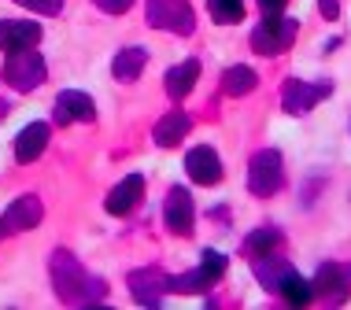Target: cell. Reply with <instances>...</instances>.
Here are the masks:
<instances>
[{
	"mask_svg": "<svg viewBox=\"0 0 351 310\" xmlns=\"http://www.w3.org/2000/svg\"><path fill=\"white\" fill-rule=\"evenodd\" d=\"M45 144H49V122H30V126L15 137V159L19 163H34V159L45 152Z\"/></svg>",
	"mask_w": 351,
	"mask_h": 310,
	"instance_id": "15",
	"label": "cell"
},
{
	"mask_svg": "<svg viewBox=\"0 0 351 310\" xmlns=\"http://www.w3.org/2000/svg\"><path fill=\"white\" fill-rule=\"evenodd\" d=\"M259 8H263V15H281L289 8V0H259Z\"/></svg>",
	"mask_w": 351,
	"mask_h": 310,
	"instance_id": "26",
	"label": "cell"
},
{
	"mask_svg": "<svg viewBox=\"0 0 351 310\" xmlns=\"http://www.w3.org/2000/svg\"><path fill=\"white\" fill-rule=\"evenodd\" d=\"M193 129V118L185 115V111H170L156 122V144L159 148H174L178 140H185V133Z\"/></svg>",
	"mask_w": 351,
	"mask_h": 310,
	"instance_id": "17",
	"label": "cell"
},
{
	"mask_svg": "<svg viewBox=\"0 0 351 310\" xmlns=\"http://www.w3.org/2000/svg\"><path fill=\"white\" fill-rule=\"evenodd\" d=\"M318 8H322V15L333 23V18H340V0H318Z\"/></svg>",
	"mask_w": 351,
	"mask_h": 310,
	"instance_id": "27",
	"label": "cell"
},
{
	"mask_svg": "<svg viewBox=\"0 0 351 310\" xmlns=\"http://www.w3.org/2000/svg\"><path fill=\"white\" fill-rule=\"evenodd\" d=\"M163 222H167L170 233H178V237H189V233H193L196 211H193V196H189V189H170L167 192Z\"/></svg>",
	"mask_w": 351,
	"mask_h": 310,
	"instance_id": "8",
	"label": "cell"
},
{
	"mask_svg": "<svg viewBox=\"0 0 351 310\" xmlns=\"http://www.w3.org/2000/svg\"><path fill=\"white\" fill-rule=\"evenodd\" d=\"M93 115H97V107H93V100L85 92L63 89L56 96V122L60 126H67V122H93Z\"/></svg>",
	"mask_w": 351,
	"mask_h": 310,
	"instance_id": "12",
	"label": "cell"
},
{
	"mask_svg": "<svg viewBox=\"0 0 351 310\" xmlns=\"http://www.w3.org/2000/svg\"><path fill=\"white\" fill-rule=\"evenodd\" d=\"M281 185H285L281 152L278 148H263V152H255L252 166H248V189L255 196H274V192H281Z\"/></svg>",
	"mask_w": 351,
	"mask_h": 310,
	"instance_id": "3",
	"label": "cell"
},
{
	"mask_svg": "<svg viewBox=\"0 0 351 310\" xmlns=\"http://www.w3.org/2000/svg\"><path fill=\"white\" fill-rule=\"evenodd\" d=\"M167 281H170V277L156 274V270H137V274H130V288H134V299H137V303L159 307L163 292H170Z\"/></svg>",
	"mask_w": 351,
	"mask_h": 310,
	"instance_id": "14",
	"label": "cell"
},
{
	"mask_svg": "<svg viewBox=\"0 0 351 310\" xmlns=\"http://www.w3.org/2000/svg\"><path fill=\"white\" fill-rule=\"evenodd\" d=\"M315 288L322 296H333V299H344V292H348V281H344V274H340V266H322L318 270V281H315Z\"/></svg>",
	"mask_w": 351,
	"mask_h": 310,
	"instance_id": "21",
	"label": "cell"
},
{
	"mask_svg": "<svg viewBox=\"0 0 351 310\" xmlns=\"http://www.w3.org/2000/svg\"><path fill=\"white\" fill-rule=\"evenodd\" d=\"M226 277V255L222 251H204L200 266L193 270V274H182V277H170L167 288L170 292H207V288L215 285V281Z\"/></svg>",
	"mask_w": 351,
	"mask_h": 310,
	"instance_id": "4",
	"label": "cell"
},
{
	"mask_svg": "<svg viewBox=\"0 0 351 310\" xmlns=\"http://www.w3.org/2000/svg\"><path fill=\"white\" fill-rule=\"evenodd\" d=\"M37 41H41V26L37 23H26V18H4L0 23V49L4 52L34 49Z\"/></svg>",
	"mask_w": 351,
	"mask_h": 310,
	"instance_id": "11",
	"label": "cell"
},
{
	"mask_svg": "<svg viewBox=\"0 0 351 310\" xmlns=\"http://www.w3.org/2000/svg\"><path fill=\"white\" fill-rule=\"evenodd\" d=\"M130 4H134V0H97V8H104L108 15H122Z\"/></svg>",
	"mask_w": 351,
	"mask_h": 310,
	"instance_id": "25",
	"label": "cell"
},
{
	"mask_svg": "<svg viewBox=\"0 0 351 310\" xmlns=\"http://www.w3.org/2000/svg\"><path fill=\"white\" fill-rule=\"evenodd\" d=\"M185 174L193 177L196 185H218L222 181V159H218L215 148L200 144L185 155Z\"/></svg>",
	"mask_w": 351,
	"mask_h": 310,
	"instance_id": "10",
	"label": "cell"
},
{
	"mask_svg": "<svg viewBox=\"0 0 351 310\" xmlns=\"http://www.w3.org/2000/svg\"><path fill=\"white\" fill-rule=\"evenodd\" d=\"M196 78H200V63L196 60H185V63H178V67H170L167 78H163L167 96L170 100H185L189 92H193V86H196Z\"/></svg>",
	"mask_w": 351,
	"mask_h": 310,
	"instance_id": "16",
	"label": "cell"
},
{
	"mask_svg": "<svg viewBox=\"0 0 351 310\" xmlns=\"http://www.w3.org/2000/svg\"><path fill=\"white\" fill-rule=\"evenodd\" d=\"M15 4L30 8V12H37V15H60L63 12V0H15Z\"/></svg>",
	"mask_w": 351,
	"mask_h": 310,
	"instance_id": "24",
	"label": "cell"
},
{
	"mask_svg": "<svg viewBox=\"0 0 351 310\" xmlns=\"http://www.w3.org/2000/svg\"><path fill=\"white\" fill-rule=\"evenodd\" d=\"M333 92V86L329 81H315V86H307V81H296V78H289L285 81V89H281V103H285V111L289 115H307L315 103H322Z\"/></svg>",
	"mask_w": 351,
	"mask_h": 310,
	"instance_id": "7",
	"label": "cell"
},
{
	"mask_svg": "<svg viewBox=\"0 0 351 310\" xmlns=\"http://www.w3.org/2000/svg\"><path fill=\"white\" fill-rule=\"evenodd\" d=\"M4 81L15 86L19 92H30L45 81V60L37 55L34 49H23V52H8V63H4Z\"/></svg>",
	"mask_w": 351,
	"mask_h": 310,
	"instance_id": "5",
	"label": "cell"
},
{
	"mask_svg": "<svg viewBox=\"0 0 351 310\" xmlns=\"http://www.w3.org/2000/svg\"><path fill=\"white\" fill-rule=\"evenodd\" d=\"M45 207L37 196H19V200L4 211V218H0V237H8V233H23V229H34L37 222H41Z\"/></svg>",
	"mask_w": 351,
	"mask_h": 310,
	"instance_id": "9",
	"label": "cell"
},
{
	"mask_svg": "<svg viewBox=\"0 0 351 310\" xmlns=\"http://www.w3.org/2000/svg\"><path fill=\"white\" fill-rule=\"evenodd\" d=\"M274 292H281V299H285L289 307H307L311 299H315V288H311V281H303L292 266L281 274V281H278V288H274Z\"/></svg>",
	"mask_w": 351,
	"mask_h": 310,
	"instance_id": "18",
	"label": "cell"
},
{
	"mask_svg": "<svg viewBox=\"0 0 351 310\" xmlns=\"http://www.w3.org/2000/svg\"><path fill=\"white\" fill-rule=\"evenodd\" d=\"M52 277H56V292L67 303H82V299H100L104 285L97 277H89L82 270V262L71 251H56L52 255Z\"/></svg>",
	"mask_w": 351,
	"mask_h": 310,
	"instance_id": "1",
	"label": "cell"
},
{
	"mask_svg": "<svg viewBox=\"0 0 351 310\" xmlns=\"http://www.w3.org/2000/svg\"><path fill=\"white\" fill-rule=\"evenodd\" d=\"M148 23L159 26V30L189 37L196 26V18H193V8H189L185 0H148Z\"/></svg>",
	"mask_w": 351,
	"mask_h": 310,
	"instance_id": "6",
	"label": "cell"
},
{
	"mask_svg": "<svg viewBox=\"0 0 351 310\" xmlns=\"http://www.w3.org/2000/svg\"><path fill=\"white\" fill-rule=\"evenodd\" d=\"M141 192H145V177L130 174V177H122L115 189L108 192V203H104V207H108V214H130L141 203Z\"/></svg>",
	"mask_w": 351,
	"mask_h": 310,
	"instance_id": "13",
	"label": "cell"
},
{
	"mask_svg": "<svg viewBox=\"0 0 351 310\" xmlns=\"http://www.w3.org/2000/svg\"><path fill=\"white\" fill-rule=\"evenodd\" d=\"M255 86H259V74H255L252 67H244V63H237V67H230V70L222 74L226 96H248Z\"/></svg>",
	"mask_w": 351,
	"mask_h": 310,
	"instance_id": "20",
	"label": "cell"
},
{
	"mask_svg": "<svg viewBox=\"0 0 351 310\" xmlns=\"http://www.w3.org/2000/svg\"><path fill=\"white\" fill-rule=\"evenodd\" d=\"M278 244H281V233L278 229H255L248 240H244V251H248V255H274V251H278Z\"/></svg>",
	"mask_w": 351,
	"mask_h": 310,
	"instance_id": "22",
	"label": "cell"
},
{
	"mask_svg": "<svg viewBox=\"0 0 351 310\" xmlns=\"http://www.w3.org/2000/svg\"><path fill=\"white\" fill-rule=\"evenodd\" d=\"M296 30H300L296 18L263 15V23L252 30V49L259 55H278V52H285L292 41H296Z\"/></svg>",
	"mask_w": 351,
	"mask_h": 310,
	"instance_id": "2",
	"label": "cell"
},
{
	"mask_svg": "<svg viewBox=\"0 0 351 310\" xmlns=\"http://www.w3.org/2000/svg\"><path fill=\"white\" fill-rule=\"evenodd\" d=\"M148 63V52L141 49V44H130V49H122L115 55V63H111V74H115L119 81H137L141 70H145Z\"/></svg>",
	"mask_w": 351,
	"mask_h": 310,
	"instance_id": "19",
	"label": "cell"
},
{
	"mask_svg": "<svg viewBox=\"0 0 351 310\" xmlns=\"http://www.w3.org/2000/svg\"><path fill=\"white\" fill-rule=\"evenodd\" d=\"M215 23H241L244 18V0H207Z\"/></svg>",
	"mask_w": 351,
	"mask_h": 310,
	"instance_id": "23",
	"label": "cell"
}]
</instances>
